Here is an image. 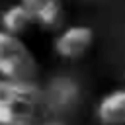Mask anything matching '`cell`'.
Here are the masks:
<instances>
[{"label": "cell", "instance_id": "6da1fadb", "mask_svg": "<svg viewBox=\"0 0 125 125\" xmlns=\"http://www.w3.org/2000/svg\"><path fill=\"white\" fill-rule=\"evenodd\" d=\"M53 113L45 90L35 82H20L0 76V123L37 125Z\"/></svg>", "mask_w": 125, "mask_h": 125}, {"label": "cell", "instance_id": "7a4b0ae2", "mask_svg": "<svg viewBox=\"0 0 125 125\" xmlns=\"http://www.w3.org/2000/svg\"><path fill=\"white\" fill-rule=\"evenodd\" d=\"M37 74V59L23 43L21 35L0 29V76L20 82H35Z\"/></svg>", "mask_w": 125, "mask_h": 125}, {"label": "cell", "instance_id": "3957f363", "mask_svg": "<svg viewBox=\"0 0 125 125\" xmlns=\"http://www.w3.org/2000/svg\"><path fill=\"white\" fill-rule=\"evenodd\" d=\"M94 45V29L90 25H68L55 37V53L61 59H80Z\"/></svg>", "mask_w": 125, "mask_h": 125}, {"label": "cell", "instance_id": "277c9868", "mask_svg": "<svg viewBox=\"0 0 125 125\" xmlns=\"http://www.w3.org/2000/svg\"><path fill=\"white\" fill-rule=\"evenodd\" d=\"M53 111H70L80 102V86L70 76H55L45 88Z\"/></svg>", "mask_w": 125, "mask_h": 125}, {"label": "cell", "instance_id": "5b68a950", "mask_svg": "<svg viewBox=\"0 0 125 125\" xmlns=\"http://www.w3.org/2000/svg\"><path fill=\"white\" fill-rule=\"evenodd\" d=\"M20 2L33 12L37 25L45 29H61L64 21L62 0H20Z\"/></svg>", "mask_w": 125, "mask_h": 125}, {"label": "cell", "instance_id": "8992f818", "mask_svg": "<svg viewBox=\"0 0 125 125\" xmlns=\"http://www.w3.org/2000/svg\"><path fill=\"white\" fill-rule=\"evenodd\" d=\"M96 117L102 125H125V90L105 94L96 107Z\"/></svg>", "mask_w": 125, "mask_h": 125}, {"label": "cell", "instance_id": "52a82bcc", "mask_svg": "<svg viewBox=\"0 0 125 125\" xmlns=\"http://www.w3.org/2000/svg\"><path fill=\"white\" fill-rule=\"evenodd\" d=\"M0 20H2V29L10 31V33H16V35H23L33 25H37V20H35L33 12L27 6H23L21 2L6 8L2 12Z\"/></svg>", "mask_w": 125, "mask_h": 125}, {"label": "cell", "instance_id": "ba28073f", "mask_svg": "<svg viewBox=\"0 0 125 125\" xmlns=\"http://www.w3.org/2000/svg\"><path fill=\"white\" fill-rule=\"evenodd\" d=\"M37 125H62V123H61V121H55V119H51V117H47V119L39 121Z\"/></svg>", "mask_w": 125, "mask_h": 125}, {"label": "cell", "instance_id": "9c48e42d", "mask_svg": "<svg viewBox=\"0 0 125 125\" xmlns=\"http://www.w3.org/2000/svg\"><path fill=\"white\" fill-rule=\"evenodd\" d=\"M0 125H4V123H0Z\"/></svg>", "mask_w": 125, "mask_h": 125}]
</instances>
